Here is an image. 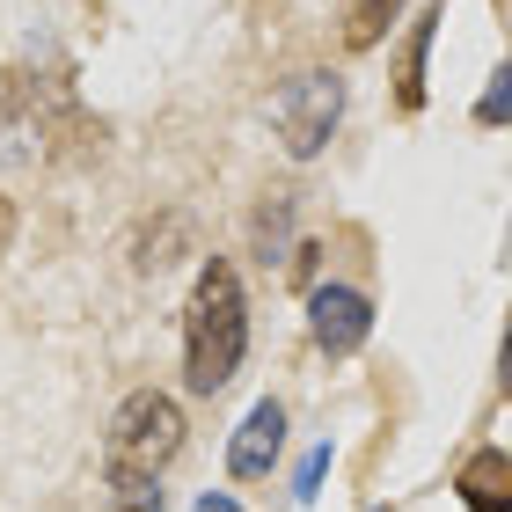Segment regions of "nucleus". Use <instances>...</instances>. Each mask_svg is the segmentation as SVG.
I'll return each mask as SVG.
<instances>
[{
  "label": "nucleus",
  "mask_w": 512,
  "mask_h": 512,
  "mask_svg": "<svg viewBox=\"0 0 512 512\" xmlns=\"http://www.w3.org/2000/svg\"><path fill=\"white\" fill-rule=\"evenodd\" d=\"M242 352H249L242 278H235L227 256H205L198 286H191V308H183V381H191V395H220L227 381H235Z\"/></svg>",
  "instance_id": "1"
},
{
  "label": "nucleus",
  "mask_w": 512,
  "mask_h": 512,
  "mask_svg": "<svg viewBox=\"0 0 512 512\" xmlns=\"http://www.w3.org/2000/svg\"><path fill=\"white\" fill-rule=\"evenodd\" d=\"M110 469H147L161 476L169 461L183 454V410H176V395H161V388H132L118 410H110Z\"/></svg>",
  "instance_id": "2"
},
{
  "label": "nucleus",
  "mask_w": 512,
  "mask_h": 512,
  "mask_svg": "<svg viewBox=\"0 0 512 512\" xmlns=\"http://www.w3.org/2000/svg\"><path fill=\"white\" fill-rule=\"evenodd\" d=\"M337 118H344V74H330V66H308V74H293L271 96V125H278V139H286L293 161H315L322 147H330Z\"/></svg>",
  "instance_id": "3"
},
{
  "label": "nucleus",
  "mask_w": 512,
  "mask_h": 512,
  "mask_svg": "<svg viewBox=\"0 0 512 512\" xmlns=\"http://www.w3.org/2000/svg\"><path fill=\"white\" fill-rule=\"evenodd\" d=\"M308 337H315L322 359H352L374 337V300L359 286H315L308 293Z\"/></svg>",
  "instance_id": "4"
},
{
  "label": "nucleus",
  "mask_w": 512,
  "mask_h": 512,
  "mask_svg": "<svg viewBox=\"0 0 512 512\" xmlns=\"http://www.w3.org/2000/svg\"><path fill=\"white\" fill-rule=\"evenodd\" d=\"M278 454H286V410L264 395V403L235 425V439H227V469H235L242 483H256V476L278 469Z\"/></svg>",
  "instance_id": "5"
},
{
  "label": "nucleus",
  "mask_w": 512,
  "mask_h": 512,
  "mask_svg": "<svg viewBox=\"0 0 512 512\" xmlns=\"http://www.w3.org/2000/svg\"><path fill=\"white\" fill-rule=\"evenodd\" d=\"M454 491L469 512H512V454L505 447H483L461 461V476H454Z\"/></svg>",
  "instance_id": "6"
},
{
  "label": "nucleus",
  "mask_w": 512,
  "mask_h": 512,
  "mask_svg": "<svg viewBox=\"0 0 512 512\" xmlns=\"http://www.w3.org/2000/svg\"><path fill=\"white\" fill-rule=\"evenodd\" d=\"M432 37H439V8L417 15V30L403 44V81H395V103L403 110H425V59H432Z\"/></svg>",
  "instance_id": "7"
},
{
  "label": "nucleus",
  "mask_w": 512,
  "mask_h": 512,
  "mask_svg": "<svg viewBox=\"0 0 512 512\" xmlns=\"http://www.w3.org/2000/svg\"><path fill=\"white\" fill-rule=\"evenodd\" d=\"M395 15H403V0H344V52H374Z\"/></svg>",
  "instance_id": "8"
},
{
  "label": "nucleus",
  "mask_w": 512,
  "mask_h": 512,
  "mask_svg": "<svg viewBox=\"0 0 512 512\" xmlns=\"http://www.w3.org/2000/svg\"><path fill=\"white\" fill-rule=\"evenodd\" d=\"M110 512H161V483L147 469H110Z\"/></svg>",
  "instance_id": "9"
},
{
  "label": "nucleus",
  "mask_w": 512,
  "mask_h": 512,
  "mask_svg": "<svg viewBox=\"0 0 512 512\" xmlns=\"http://www.w3.org/2000/svg\"><path fill=\"white\" fill-rule=\"evenodd\" d=\"M286 242H293V198H271L264 213H256V256H286Z\"/></svg>",
  "instance_id": "10"
},
{
  "label": "nucleus",
  "mask_w": 512,
  "mask_h": 512,
  "mask_svg": "<svg viewBox=\"0 0 512 512\" xmlns=\"http://www.w3.org/2000/svg\"><path fill=\"white\" fill-rule=\"evenodd\" d=\"M476 125L491 132V125H512V59L491 74V88H483V103H476Z\"/></svg>",
  "instance_id": "11"
},
{
  "label": "nucleus",
  "mask_w": 512,
  "mask_h": 512,
  "mask_svg": "<svg viewBox=\"0 0 512 512\" xmlns=\"http://www.w3.org/2000/svg\"><path fill=\"white\" fill-rule=\"evenodd\" d=\"M322 476H330V439H322V447L300 461V476H293V498H315L322 491Z\"/></svg>",
  "instance_id": "12"
},
{
  "label": "nucleus",
  "mask_w": 512,
  "mask_h": 512,
  "mask_svg": "<svg viewBox=\"0 0 512 512\" xmlns=\"http://www.w3.org/2000/svg\"><path fill=\"white\" fill-rule=\"evenodd\" d=\"M498 388L512 395V322H505V344H498Z\"/></svg>",
  "instance_id": "13"
},
{
  "label": "nucleus",
  "mask_w": 512,
  "mask_h": 512,
  "mask_svg": "<svg viewBox=\"0 0 512 512\" xmlns=\"http://www.w3.org/2000/svg\"><path fill=\"white\" fill-rule=\"evenodd\" d=\"M191 512H242V505H235V498H227V491H205V498H198Z\"/></svg>",
  "instance_id": "14"
},
{
  "label": "nucleus",
  "mask_w": 512,
  "mask_h": 512,
  "mask_svg": "<svg viewBox=\"0 0 512 512\" xmlns=\"http://www.w3.org/2000/svg\"><path fill=\"white\" fill-rule=\"evenodd\" d=\"M8 242H15V205L0 198V256H8Z\"/></svg>",
  "instance_id": "15"
},
{
  "label": "nucleus",
  "mask_w": 512,
  "mask_h": 512,
  "mask_svg": "<svg viewBox=\"0 0 512 512\" xmlns=\"http://www.w3.org/2000/svg\"><path fill=\"white\" fill-rule=\"evenodd\" d=\"M366 512H395V505H366Z\"/></svg>",
  "instance_id": "16"
}]
</instances>
